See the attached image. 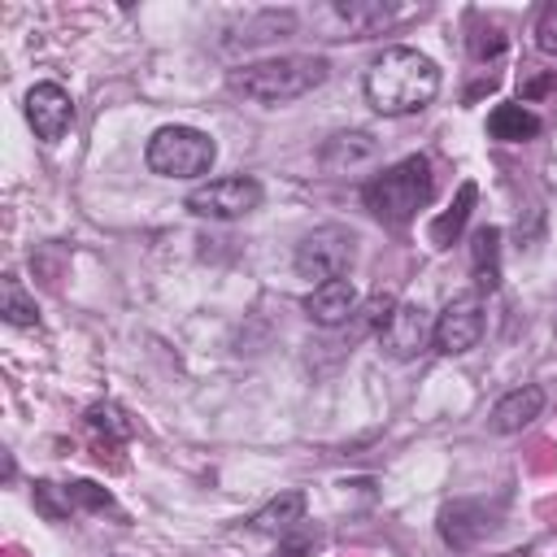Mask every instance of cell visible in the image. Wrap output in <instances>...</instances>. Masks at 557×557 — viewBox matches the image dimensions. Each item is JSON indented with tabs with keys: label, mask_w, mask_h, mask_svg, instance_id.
I'll use <instances>...</instances> for the list:
<instances>
[{
	"label": "cell",
	"mask_w": 557,
	"mask_h": 557,
	"mask_svg": "<svg viewBox=\"0 0 557 557\" xmlns=\"http://www.w3.org/2000/svg\"><path fill=\"white\" fill-rule=\"evenodd\" d=\"M440 91V65L418 48H383L366 70V100L383 117L418 113Z\"/></svg>",
	"instance_id": "cell-1"
},
{
	"label": "cell",
	"mask_w": 557,
	"mask_h": 557,
	"mask_svg": "<svg viewBox=\"0 0 557 557\" xmlns=\"http://www.w3.org/2000/svg\"><path fill=\"white\" fill-rule=\"evenodd\" d=\"M326 83V61L322 57H265V61H248L239 70H231V87L257 104H287L309 96L313 87Z\"/></svg>",
	"instance_id": "cell-2"
},
{
	"label": "cell",
	"mask_w": 557,
	"mask_h": 557,
	"mask_svg": "<svg viewBox=\"0 0 557 557\" xmlns=\"http://www.w3.org/2000/svg\"><path fill=\"white\" fill-rule=\"evenodd\" d=\"M431 191H435L431 161H426V157H405V161H396L392 170H383L379 178H370L366 191H361V200H366V209H370L379 222L405 226V222L418 218V209L431 200Z\"/></svg>",
	"instance_id": "cell-3"
},
{
	"label": "cell",
	"mask_w": 557,
	"mask_h": 557,
	"mask_svg": "<svg viewBox=\"0 0 557 557\" xmlns=\"http://www.w3.org/2000/svg\"><path fill=\"white\" fill-rule=\"evenodd\" d=\"M218 148L205 131L196 126H161L152 139H148V170L161 174V178H196V174H209Z\"/></svg>",
	"instance_id": "cell-4"
},
{
	"label": "cell",
	"mask_w": 557,
	"mask_h": 557,
	"mask_svg": "<svg viewBox=\"0 0 557 557\" xmlns=\"http://www.w3.org/2000/svg\"><path fill=\"white\" fill-rule=\"evenodd\" d=\"M348 265H352V231L344 226H318L296 244V270L305 278L331 283V278H344Z\"/></svg>",
	"instance_id": "cell-5"
},
{
	"label": "cell",
	"mask_w": 557,
	"mask_h": 557,
	"mask_svg": "<svg viewBox=\"0 0 557 557\" xmlns=\"http://www.w3.org/2000/svg\"><path fill=\"white\" fill-rule=\"evenodd\" d=\"M257 205H261V183L257 178H244V174L213 178V183H205V187H196L187 196V209L200 213V218H244Z\"/></svg>",
	"instance_id": "cell-6"
},
{
	"label": "cell",
	"mask_w": 557,
	"mask_h": 557,
	"mask_svg": "<svg viewBox=\"0 0 557 557\" xmlns=\"http://www.w3.org/2000/svg\"><path fill=\"white\" fill-rule=\"evenodd\" d=\"M479 339H483V300L474 292L453 296L435 318V352L457 357V352H470Z\"/></svg>",
	"instance_id": "cell-7"
},
{
	"label": "cell",
	"mask_w": 557,
	"mask_h": 557,
	"mask_svg": "<svg viewBox=\"0 0 557 557\" xmlns=\"http://www.w3.org/2000/svg\"><path fill=\"white\" fill-rule=\"evenodd\" d=\"M379 344H383L392 357L409 361V357L426 352V344H435V322L426 318V309H422V305L405 300V305H396V309H392V318L383 322Z\"/></svg>",
	"instance_id": "cell-8"
},
{
	"label": "cell",
	"mask_w": 557,
	"mask_h": 557,
	"mask_svg": "<svg viewBox=\"0 0 557 557\" xmlns=\"http://www.w3.org/2000/svg\"><path fill=\"white\" fill-rule=\"evenodd\" d=\"M26 122L35 126V135H39L44 144H57V139L70 131V122H74V100H70V91H65L61 83H35V87L26 91Z\"/></svg>",
	"instance_id": "cell-9"
},
{
	"label": "cell",
	"mask_w": 557,
	"mask_h": 557,
	"mask_svg": "<svg viewBox=\"0 0 557 557\" xmlns=\"http://www.w3.org/2000/svg\"><path fill=\"white\" fill-rule=\"evenodd\" d=\"M305 313H309L318 326H344V322L357 313V287H352V278L318 283V287L305 296Z\"/></svg>",
	"instance_id": "cell-10"
},
{
	"label": "cell",
	"mask_w": 557,
	"mask_h": 557,
	"mask_svg": "<svg viewBox=\"0 0 557 557\" xmlns=\"http://www.w3.org/2000/svg\"><path fill=\"white\" fill-rule=\"evenodd\" d=\"M540 409H544V392H540L535 383L513 387V392H505V396L492 405V431L513 435V431H522L527 422H535V418H540Z\"/></svg>",
	"instance_id": "cell-11"
},
{
	"label": "cell",
	"mask_w": 557,
	"mask_h": 557,
	"mask_svg": "<svg viewBox=\"0 0 557 557\" xmlns=\"http://www.w3.org/2000/svg\"><path fill=\"white\" fill-rule=\"evenodd\" d=\"M248 522H252V531H265V535H278L283 540L287 531H296V522H305V492H278Z\"/></svg>",
	"instance_id": "cell-12"
},
{
	"label": "cell",
	"mask_w": 557,
	"mask_h": 557,
	"mask_svg": "<svg viewBox=\"0 0 557 557\" xmlns=\"http://www.w3.org/2000/svg\"><path fill=\"white\" fill-rule=\"evenodd\" d=\"M483 531H487V513H483L479 505H470V500H453V505H444V513H440V535H444V544H453V548H470Z\"/></svg>",
	"instance_id": "cell-13"
},
{
	"label": "cell",
	"mask_w": 557,
	"mask_h": 557,
	"mask_svg": "<svg viewBox=\"0 0 557 557\" xmlns=\"http://www.w3.org/2000/svg\"><path fill=\"white\" fill-rule=\"evenodd\" d=\"M487 135L492 139H505V144H522V139H535L540 135V117L527 104L509 100V104H496L487 113Z\"/></svg>",
	"instance_id": "cell-14"
},
{
	"label": "cell",
	"mask_w": 557,
	"mask_h": 557,
	"mask_svg": "<svg viewBox=\"0 0 557 557\" xmlns=\"http://www.w3.org/2000/svg\"><path fill=\"white\" fill-rule=\"evenodd\" d=\"M470 270H474V283L483 292L500 287V231L496 226H479L474 231V239H470Z\"/></svg>",
	"instance_id": "cell-15"
},
{
	"label": "cell",
	"mask_w": 557,
	"mask_h": 557,
	"mask_svg": "<svg viewBox=\"0 0 557 557\" xmlns=\"http://www.w3.org/2000/svg\"><path fill=\"white\" fill-rule=\"evenodd\" d=\"M474 183H461L457 187V200L448 205V213H440L435 222H431V244L435 248H448L457 235H461V226H466V218H470V209H474Z\"/></svg>",
	"instance_id": "cell-16"
},
{
	"label": "cell",
	"mask_w": 557,
	"mask_h": 557,
	"mask_svg": "<svg viewBox=\"0 0 557 557\" xmlns=\"http://www.w3.org/2000/svg\"><path fill=\"white\" fill-rule=\"evenodd\" d=\"M374 157V139L366 131H352V135H335L326 148H322V165L326 170H339V165H357V161H370Z\"/></svg>",
	"instance_id": "cell-17"
},
{
	"label": "cell",
	"mask_w": 557,
	"mask_h": 557,
	"mask_svg": "<svg viewBox=\"0 0 557 557\" xmlns=\"http://www.w3.org/2000/svg\"><path fill=\"white\" fill-rule=\"evenodd\" d=\"M335 13L348 22V26H357L361 35H370V30H379V26H387L392 17H400V9H392V4H357V0H348V4H335Z\"/></svg>",
	"instance_id": "cell-18"
},
{
	"label": "cell",
	"mask_w": 557,
	"mask_h": 557,
	"mask_svg": "<svg viewBox=\"0 0 557 557\" xmlns=\"http://www.w3.org/2000/svg\"><path fill=\"white\" fill-rule=\"evenodd\" d=\"M4 318H9L13 326H35V322H39V309H35V300L22 292L17 278H4Z\"/></svg>",
	"instance_id": "cell-19"
},
{
	"label": "cell",
	"mask_w": 557,
	"mask_h": 557,
	"mask_svg": "<svg viewBox=\"0 0 557 557\" xmlns=\"http://www.w3.org/2000/svg\"><path fill=\"white\" fill-rule=\"evenodd\" d=\"M61 492H65V509H74V505H83V509H113V496H109L104 487L87 483V479H78V483H70V487H61Z\"/></svg>",
	"instance_id": "cell-20"
},
{
	"label": "cell",
	"mask_w": 557,
	"mask_h": 557,
	"mask_svg": "<svg viewBox=\"0 0 557 557\" xmlns=\"http://www.w3.org/2000/svg\"><path fill=\"white\" fill-rule=\"evenodd\" d=\"M87 426L100 431V435H113V440H131V422H126L113 405H96V409H87Z\"/></svg>",
	"instance_id": "cell-21"
},
{
	"label": "cell",
	"mask_w": 557,
	"mask_h": 557,
	"mask_svg": "<svg viewBox=\"0 0 557 557\" xmlns=\"http://www.w3.org/2000/svg\"><path fill=\"white\" fill-rule=\"evenodd\" d=\"M535 44H540V52H553V57H557V0H548V4L540 9Z\"/></svg>",
	"instance_id": "cell-22"
},
{
	"label": "cell",
	"mask_w": 557,
	"mask_h": 557,
	"mask_svg": "<svg viewBox=\"0 0 557 557\" xmlns=\"http://www.w3.org/2000/svg\"><path fill=\"white\" fill-rule=\"evenodd\" d=\"M470 48H474V57H496V52L505 48V35H500L496 26H487V30H479V35L470 39Z\"/></svg>",
	"instance_id": "cell-23"
},
{
	"label": "cell",
	"mask_w": 557,
	"mask_h": 557,
	"mask_svg": "<svg viewBox=\"0 0 557 557\" xmlns=\"http://www.w3.org/2000/svg\"><path fill=\"white\" fill-rule=\"evenodd\" d=\"M553 83H557V78H553V74H540V78H531V83H527V87H522V96H544V91H548V87H553Z\"/></svg>",
	"instance_id": "cell-24"
}]
</instances>
